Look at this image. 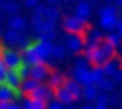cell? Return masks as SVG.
I'll list each match as a JSON object with an SVG mask.
<instances>
[{
  "label": "cell",
  "mask_w": 122,
  "mask_h": 109,
  "mask_svg": "<svg viewBox=\"0 0 122 109\" xmlns=\"http://www.w3.org/2000/svg\"><path fill=\"white\" fill-rule=\"evenodd\" d=\"M0 60L4 62L7 71H17L24 64L22 54L14 50V49H10V47H2V49H0Z\"/></svg>",
  "instance_id": "1"
},
{
  "label": "cell",
  "mask_w": 122,
  "mask_h": 109,
  "mask_svg": "<svg viewBox=\"0 0 122 109\" xmlns=\"http://www.w3.org/2000/svg\"><path fill=\"white\" fill-rule=\"evenodd\" d=\"M34 45V50L40 60V64H45V65H50L52 64V57H50V52H52V42H44V40H37L32 44Z\"/></svg>",
  "instance_id": "2"
},
{
  "label": "cell",
  "mask_w": 122,
  "mask_h": 109,
  "mask_svg": "<svg viewBox=\"0 0 122 109\" xmlns=\"http://www.w3.org/2000/svg\"><path fill=\"white\" fill-rule=\"evenodd\" d=\"M29 97H32V99H40V101H44V102H49V101L54 99V89L49 87L47 84H42V82H40V84L29 94Z\"/></svg>",
  "instance_id": "3"
},
{
  "label": "cell",
  "mask_w": 122,
  "mask_h": 109,
  "mask_svg": "<svg viewBox=\"0 0 122 109\" xmlns=\"http://www.w3.org/2000/svg\"><path fill=\"white\" fill-rule=\"evenodd\" d=\"M65 49L74 52V54H79L82 49H84V39L80 34H69L67 39H65Z\"/></svg>",
  "instance_id": "4"
},
{
  "label": "cell",
  "mask_w": 122,
  "mask_h": 109,
  "mask_svg": "<svg viewBox=\"0 0 122 109\" xmlns=\"http://www.w3.org/2000/svg\"><path fill=\"white\" fill-rule=\"evenodd\" d=\"M49 74H50V67L45 65V64H35L30 67V77L39 81V82H44L49 79Z\"/></svg>",
  "instance_id": "5"
},
{
  "label": "cell",
  "mask_w": 122,
  "mask_h": 109,
  "mask_svg": "<svg viewBox=\"0 0 122 109\" xmlns=\"http://www.w3.org/2000/svg\"><path fill=\"white\" fill-rule=\"evenodd\" d=\"M102 40H104V35H102L100 30H90L89 35H87V39H84V49L85 50L95 49V47H99V44Z\"/></svg>",
  "instance_id": "6"
},
{
  "label": "cell",
  "mask_w": 122,
  "mask_h": 109,
  "mask_svg": "<svg viewBox=\"0 0 122 109\" xmlns=\"http://www.w3.org/2000/svg\"><path fill=\"white\" fill-rule=\"evenodd\" d=\"M85 59L89 60V64H94V65H104L107 62V59L104 57V54L100 52L99 47L85 50Z\"/></svg>",
  "instance_id": "7"
},
{
  "label": "cell",
  "mask_w": 122,
  "mask_h": 109,
  "mask_svg": "<svg viewBox=\"0 0 122 109\" xmlns=\"http://www.w3.org/2000/svg\"><path fill=\"white\" fill-rule=\"evenodd\" d=\"M64 89L72 96L74 101H79V99L82 97V86H80L77 81H74V79H65V82H64Z\"/></svg>",
  "instance_id": "8"
},
{
  "label": "cell",
  "mask_w": 122,
  "mask_h": 109,
  "mask_svg": "<svg viewBox=\"0 0 122 109\" xmlns=\"http://www.w3.org/2000/svg\"><path fill=\"white\" fill-rule=\"evenodd\" d=\"M64 29L69 32V34H80L84 30V24L74 15V17H65L64 20Z\"/></svg>",
  "instance_id": "9"
},
{
  "label": "cell",
  "mask_w": 122,
  "mask_h": 109,
  "mask_svg": "<svg viewBox=\"0 0 122 109\" xmlns=\"http://www.w3.org/2000/svg\"><path fill=\"white\" fill-rule=\"evenodd\" d=\"M19 94H20L19 89H12L5 84H0V101L2 102H12L17 99Z\"/></svg>",
  "instance_id": "10"
},
{
  "label": "cell",
  "mask_w": 122,
  "mask_h": 109,
  "mask_svg": "<svg viewBox=\"0 0 122 109\" xmlns=\"http://www.w3.org/2000/svg\"><path fill=\"white\" fill-rule=\"evenodd\" d=\"M89 15H90V4L87 2H79L75 7V17L85 25L89 22Z\"/></svg>",
  "instance_id": "11"
},
{
  "label": "cell",
  "mask_w": 122,
  "mask_h": 109,
  "mask_svg": "<svg viewBox=\"0 0 122 109\" xmlns=\"http://www.w3.org/2000/svg\"><path fill=\"white\" fill-rule=\"evenodd\" d=\"M22 60H24V64H27L29 67H32V65H35V64H40V60H39V57H37V54H35L32 44H30L25 50H22Z\"/></svg>",
  "instance_id": "12"
},
{
  "label": "cell",
  "mask_w": 122,
  "mask_h": 109,
  "mask_svg": "<svg viewBox=\"0 0 122 109\" xmlns=\"http://www.w3.org/2000/svg\"><path fill=\"white\" fill-rule=\"evenodd\" d=\"M74 81H77L80 86H90V69H74Z\"/></svg>",
  "instance_id": "13"
},
{
  "label": "cell",
  "mask_w": 122,
  "mask_h": 109,
  "mask_svg": "<svg viewBox=\"0 0 122 109\" xmlns=\"http://www.w3.org/2000/svg\"><path fill=\"white\" fill-rule=\"evenodd\" d=\"M20 82H22V79L19 77L17 71H7L2 84H5V86H9V87H12V89H19Z\"/></svg>",
  "instance_id": "14"
},
{
  "label": "cell",
  "mask_w": 122,
  "mask_h": 109,
  "mask_svg": "<svg viewBox=\"0 0 122 109\" xmlns=\"http://www.w3.org/2000/svg\"><path fill=\"white\" fill-rule=\"evenodd\" d=\"M22 109H47V102L40 101V99H32V97H24L22 104H20Z\"/></svg>",
  "instance_id": "15"
},
{
  "label": "cell",
  "mask_w": 122,
  "mask_h": 109,
  "mask_svg": "<svg viewBox=\"0 0 122 109\" xmlns=\"http://www.w3.org/2000/svg\"><path fill=\"white\" fill-rule=\"evenodd\" d=\"M39 84H40L39 81H35V79H32V77H27V79H24V81L20 82V86H19V92L24 94V96H29V94L39 86Z\"/></svg>",
  "instance_id": "16"
},
{
  "label": "cell",
  "mask_w": 122,
  "mask_h": 109,
  "mask_svg": "<svg viewBox=\"0 0 122 109\" xmlns=\"http://www.w3.org/2000/svg\"><path fill=\"white\" fill-rule=\"evenodd\" d=\"M47 81H49V84H47V86H49V87H52V89L55 91V89H59V87H64L65 77H64L60 72H57V71H55V72H50V74H49V79H47Z\"/></svg>",
  "instance_id": "17"
},
{
  "label": "cell",
  "mask_w": 122,
  "mask_h": 109,
  "mask_svg": "<svg viewBox=\"0 0 122 109\" xmlns=\"http://www.w3.org/2000/svg\"><path fill=\"white\" fill-rule=\"evenodd\" d=\"M25 27H27V22H25L24 17H19V15L15 14V15H12V17L9 19V29H10V30L20 32V30H24Z\"/></svg>",
  "instance_id": "18"
},
{
  "label": "cell",
  "mask_w": 122,
  "mask_h": 109,
  "mask_svg": "<svg viewBox=\"0 0 122 109\" xmlns=\"http://www.w3.org/2000/svg\"><path fill=\"white\" fill-rule=\"evenodd\" d=\"M100 67H102V72H104L105 77H112V74L120 69V62H119L117 59H110V60H107V62H105L104 65H100Z\"/></svg>",
  "instance_id": "19"
},
{
  "label": "cell",
  "mask_w": 122,
  "mask_h": 109,
  "mask_svg": "<svg viewBox=\"0 0 122 109\" xmlns=\"http://www.w3.org/2000/svg\"><path fill=\"white\" fill-rule=\"evenodd\" d=\"M54 97H55V101H59L60 104H72L74 102V99H72V96L64 89V87H59V89H55L54 91Z\"/></svg>",
  "instance_id": "20"
},
{
  "label": "cell",
  "mask_w": 122,
  "mask_h": 109,
  "mask_svg": "<svg viewBox=\"0 0 122 109\" xmlns=\"http://www.w3.org/2000/svg\"><path fill=\"white\" fill-rule=\"evenodd\" d=\"M99 49H100V52L104 54V57H105L107 60H110V59L115 57V47H112V45L107 44L105 40H102V42L99 44Z\"/></svg>",
  "instance_id": "21"
},
{
  "label": "cell",
  "mask_w": 122,
  "mask_h": 109,
  "mask_svg": "<svg viewBox=\"0 0 122 109\" xmlns=\"http://www.w3.org/2000/svg\"><path fill=\"white\" fill-rule=\"evenodd\" d=\"M97 94H99V89H97V86H95V84L85 86V87L82 89V96H84L87 101H95Z\"/></svg>",
  "instance_id": "22"
},
{
  "label": "cell",
  "mask_w": 122,
  "mask_h": 109,
  "mask_svg": "<svg viewBox=\"0 0 122 109\" xmlns=\"http://www.w3.org/2000/svg\"><path fill=\"white\" fill-rule=\"evenodd\" d=\"M117 19H119L117 15H110V17H100V25H102V29H105V30H114Z\"/></svg>",
  "instance_id": "23"
},
{
  "label": "cell",
  "mask_w": 122,
  "mask_h": 109,
  "mask_svg": "<svg viewBox=\"0 0 122 109\" xmlns=\"http://www.w3.org/2000/svg\"><path fill=\"white\" fill-rule=\"evenodd\" d=\"M19 39H20V32H17V30H7V32L4 34V40H5L7 45H14V44H17Z\"/></svg>",
  "instance_id": "24"
},
{
  "label": "cell",
  "mask_w": 122,
  "mask_h": 109,
  "mask_svg": "<svg viewBox=\"0 0 122 109\" xmlns=\"http://www.w3.org/2000/svg\"><path fill=\"white\" fill-rule=\"evenodd\" d=\"M65 52H67V49H65L64 45H60V44H54V45H52L50 57H52V59L60 60V59H64V57H65Z\"/></svg>",
  "instance_id": "25"
},
{
  "label": "cell",
  "mask_w": 122,
  "mask_h": 109,
  "mask_svg": "<svg viewBox=\"0 0 122 109\" xmlns=\"http://www.w3.org/2000/svg\"><path fill=\"white\" fill-rule=\"evenodd\" d=\"M59 17H60V12H59L55 7H47V9H45V14H44V19H45V20L57 22Z\"/></svg>",
  "instance_id": "26"
},
{
  "label": "cell",
  "mask_w": 122,
  "mask_h": 109,
  "mask_svg": "<svg viewBox=\"0 0 122 109\" xmlns=\"http://www.w3.org/2000/svg\"><path fill=\"white\" fill-rule=\"evenodd\" d=\"M97 89H100L102 92H109V91H112V87H114V82L110 81V77H102L97 84Z\"/></svg>",
  "instance_id": "27"
},
{
  "label": "cell",
  "mask_w": 122,
  "mask_h": 109,
  "mask_svg": "<svg viewBox=\"0 0 122 109\" xmlns=\"http://www.w3.org/2000/svg\"><path fill=\"white\" fill-rule=\"evenodd\" d=\"M102 77H105L104 72H102V67L100 65H94V69H90V81H92V84H97Z\"/></svg>",
  "instance_id": "28"
},
{
  "label": "cell",
  "mask_w": 122,
  "mask_h": 109,
  "mask_svg": "<svg viewBox=\"0 0 122 109\" xmlns=\"http://www.w3.org/2000/svg\"><path fill=\"white\" fill-rule=\"evenodd\" d=\"M19 9H20V5H19L17 2H14V0H5L4 10H5V12H9L10 15H15V14L19 12Z\"/></svg>",
  "instance_id": "29"
},
{
  "label": "cell",
  "mask_w": 122,
  "mask_h": 109,
  "mask_svg": "<svg viewBox=\"0 0 122 109\" xmlns=\"http://www.w3.org/2000/svg\"><path fill=\"white\" fill-rule=\"evenodd\" d=\"M120 40H122V39H120V35H119V34H115V32H110V34H107V37H105V42H107V44H110V45H112V47H115V49L120 45Z\"/></svg>",
  "instance_id": "30"
},
{
  "label": "cell",
  "mask_w": 122,
  "mask_h": 109,
  "mask_svg": "<svg viewBox=\"0 0 122 109\" xmlns=\"http://www.w3.org/2000/svg\"><path fill=\"white\" fill-rule=\"evenodd\" d=\"M110 15H117V9L114 5L107 4V5H104L100 9V17H110Z\"/></svg>",
  "instance_id": "31"
},
{
  "label": "cell",
  "mask_w": 122,
  "mask_h": 109,
  "mask_svg": "<svg viewBox=\"0 0 122 109\" xmlns=\"http://www.w3.org/2000/svg\"><path fill=\"white\" fill-rule=\"evenodd\" d=\"M32 27L37 34H40L44 27V17H32Z\"/></svg>",
  "instance_id": "32"
},
{
  "label": "cell",
  "mask_w": 122,
  "mask_h": 109,
  "mask_svg": "<svg viewBox=\"0 0 122 109\" xmlns=\"http://www.w3.org/2000/svg\"><path fill=\"white\" fill-rule=\"evenodd\" d=\"M17 74H19V77L24 81V79H27V77H30V67L27 65V64H22L19 69H17Z\"/></svg>",
  "instance_id": "33"
},
{
  "label": "cell",
  "mask_w": 122,
  "mask_h": 109,
  "mask_svg": "<svg viewBox=\"0 0 122 109\" xmlns=\"http://www.w3.org/2000/svg\"><path fill=\"white\" fill-rule=\"evenodd\" d=\"M54 39H55V30H52V32H40V34H39V40L54 42Z\"/></svg>",
  "instance_id": "34"
},
{
  "label": "cell",
  "mask_w": 122,
  "mask_h": 109,
  "mask_svg": "<svg viewBox=\"0 0 122 109\" xmlns=\"http://www.w3.org/2000/svg\"><path fill=\"white\" fill-rule=\"evenodd\" d=\"M89 60L84 57V55H80V57H77L75 59V67L74 69H89Z\"/></svg>",
  "instance_id": "35"
},
{
  "label": "cell",
  "mask_w": 122,
  "mask_h": 109,
  "mask_svg": "<svg viewBox=\"0 0 122 109\" xmlns=\"http://www.w3.org/2000/svg\"><path fill=\"white\" fill-rule=\"evenodd\" d=\"M30 44H32V42L29 40V37H24V35H20V39H19V42H17V45H19L20 50H25Z\"/></svg>",
  "instance_id": "36"
},
{
  "label": "cell",
  "mask_w": 122,
  "mask_h": 109,
  "mask_svg": "<svg viewBox=\"0 0 122 109\" xmlns=\"http://www.w3.org/2000/svg\"><path fill=\"white\" fill-rule=\"evenodd\" d=\"M52 30H55V22H50V20H45V19H44L42 32H52Z\"/></svg>",
  "instance_id": "37"
},
{
  "label": "cell",
  "mask_w": 122,
  "mask_h": 109,
  "mask_svg": "<svg viewBox=\"0 0 122 109\" xmlns=\"http://www.w3.org/2000/svg\"><path fill=\"white\" fill-rule=\"evenodd\" d=\"M47 109H65V107H64V104H60L59 101L52 99V101L47 102Z\"/></svg>",
  "instance_id": "38"
},
{
  "label": "cell",
  "mask_w": 122,
  "mask_h": 109,
  "mask_svg": "<svg viewBox=\"0 0 122 109\" xmlns=\"http://www.w3.org/2000/svg\"><path fill=\"white\" fill-rule=\"evenodd\" d=\"M45 9H47L45 5H40V4H39V5L34 9V17H44V14H45Z\"/></svg>",
  "instance_id": "39"
},
{
  "label": "cell",
  "mask_w": 122,
  "mask_h": 109,
  "mask_svg": "<svg viewBox=\"0 0 122 109\" xmlns=\"http://www.w3.org/2000/svg\"><path fill=\"white\" fill-rule=\"evenodd\" d=\"M95 102L107 104V102H109V96H107V92H99V94H97V97H95Z\"/></svg>",
  "instance_id": "40"
},
{
  "label": "cell",
  "mask_w": 122,
  "mask_h": 109,
  "mask_svg": "<svg viewBox=\"0 0 122 109\" xmlns=\"http://www.w3.org/2000/svg\"><path fill=\"white\" fill-rule=\"evenodd\" d=\"M110 81H112V82H122V69H119V71H115V72L112 74V77H110Z\"/></svg>",
  "instance_id": "41"
},
{
  "label": "cell",
  "mask_w": 122,
  "mask_h": 109,
  "mask_svg": "<svg viewBox=\"0 0 122 109\" xmlns=\"http://www.w3.org/2000/svg\"><path fill=\"white\" fill-rule=\"evenodd\" d=\"M24 5L27 9H35L39 5V0H24Z\"/></svg>",
  "instance_id": "42"
},
{
  "label": "cell",
  "mask_w": 122,
  "mask_h": 109,
  "mask_svg": "<svg viewBox=\"0 0 122 109\" xmlns=\"http://www.w3.org/2000/svg\"><path fill=\"white\" fill-rule=\"evenodd\" d=\"M114 30H115V34H119V35H120V39H122V19H117Z\"/></svg>",
  "instance_id": "43"
},
{
  "label": "cell",
  "mask_w": 122,
  "mask_h": 109,
  "mask_svg": "<svg viewBox=\"0 0 122 109\" xmlns=\"http://www.w3.org/2000/svg\"><path fill=\"white\" fill-rule=\"evenodd\" d=\"M5 72H7V67L4 65V62L0 60V84L4 82V77H5Z\"/></svg>",
  "instance_id": "44"
},
{
  "label": "cell",
  "mask_w": 122,
  "mask_h": 109,
  "mask_svg": "<svg viewBox=\"0 0 122 109\" xmlns=\"http://www.w3.org/2000/svg\"><path fill=\"white\" fill-rule=\"evenodd\" d=\"M9 109H22V107H20V104H19V102L12 101V102H9Z\"/></svg>",
  "instance_id": "45"
},
{
  "label": "cell",
  "mask_w": 122,
  "mask_h": 109,
  "mask_svg": "<svg viewBox=\"0 0 122 109\" xmlns=\"http://www.w3.org/2000/svg\"><path fill=\"white\" fill-rule=\"evenodd\" d=\"M94 109H107V104H102V102H95Z\"/></svg>",
  "instance_id": "46"
},
{
  "label": "cell",
  "mask_w": 122,
  "mask_h": 109,
  "mask_svg": "<svg viewBox=\"0 0 122 109\" xmlns=\"http://www.w3.org/2000/svg\"><path fill=\"white\" fill-rule=\"evenodd\" d=\"M0 109H9V102H2V101H0Z\"/></svg>",
  "instance_id": "47"
},
{
  "label": "cell",
  "mask_w": 122,
  "mask_h": 109,
  "mask_svg": "<svg viewBox=\"0 0 122 109\" xmlns=\"http://www.w3.org/2000/svg\"><path fill=\"white\" fill-rule=\"evenodd\" d=\"M109 102H110V104H115V102H117V97H109Z\"/></svg>",
  "instance_id": "48"
},
{
  "label": "cell",
  "mask_w": 122,
  "mask_h": 109,
  "mask_svg": "<svg viewBox=\"0 0 122 109\" xmlns=\"http://www.w3.org/2000/svg\"><path fill=\"white\" fill-rule=\"evenodd\" d=\"M80 109H94V106H90V104H87V106H82Z\"/></svg>",
  "instance_id": "49"
},
{
  "label": "cell",
  "mask_w": 122,
  "mask_h": 109,
  "mask_svg": "<svg viewBox=\"0 0 122 109\" xmlns=\"http://www.w3.org/2000/svg\"><path fill=\"white\" fill-rule=\"evenodd\" d=\"M115 5L117 7H122V0H115Z\"/></svg>",
  "instance_id": "50"
},
{
  "label": "cell",
  "mask_w": 122,
  "mask_h": 109,
  "mask_svg": "<svg viewBox=\"0 0 122 109\" xmlns=\"http://www.w3.org/2000/svg\"><path fill=\"white\" fill-rule=\"evenodd\" d=\"M4 5H5V0H0V9L4 10Z\"/></svg>",
  "instance_id": "51"
},
{
  "label": "cell",
  "mask_w": 122,
  "mask_h": 109,
  "mask_svg": "<svg viewBox=\"0 0 122 109\" xmlns=\"http://www.w3.org/2000/svg\"><path fill=\"white\" fill-rule=\"evenodd\" d=\"M49 2H52V4H55V2H60V0H49Z\"/></svg>",
  "instance_id": "52"
},
{
  "label": "cell",
  "mask_w": 122,
  "mask_h": 109,
  "mask_svg": "<svg viewBox=\"0 0 122 109\" xmlns=\"http://www.w3.org/2000/svg\"><path fill=\"white\" fill-rule=\"evenodd\" d=\"M0 35H2V27H0Z\"/></svg>",
  "instance_id": "53"
},
{
  "label": "cell",
  "mask_w": 122,
  "mask_h": 109,
  "mask_svg": "<svg viewBox=\"0 0 122 109\" xmlns=\"http://www.w3.org/2000/svg\"><path fill=\"white\" fill-rule=\"evenodd\" d=\"M85 2H90V0H85Z\"/></svg>",
  "instance_id": "54"
}]
</instances>
